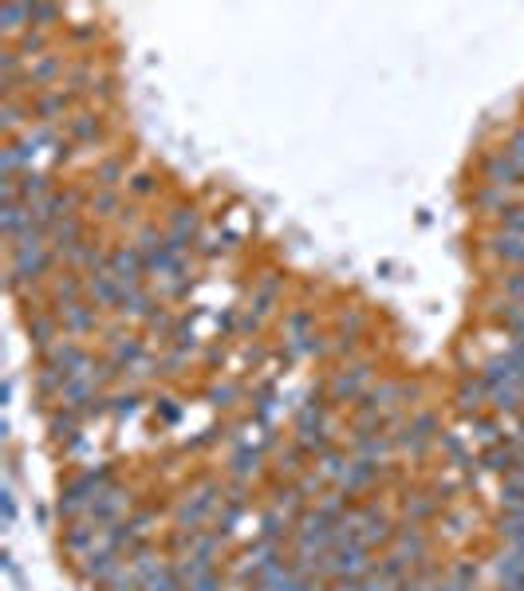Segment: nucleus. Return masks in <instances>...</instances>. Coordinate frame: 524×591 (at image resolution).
<instances>
[{"mask_svg":"<svg viewBox=\"0 0 524 591\" xmlns=\"http://www.w3.org/2000/svg\"><path fill=\"white\" fill-rule=\"evenodd\" d=\"M481 186H493V190H513V186H521L524 170L513 162V154L509 150H493V154H485V162H481Z\"/></svg>","mask_w":524,"mask_h":591,"instance_id":"1","label":"nucleus"},{"mask_svg":"<svg viewBox=\"0 0 524 591\" xmlns=\"http://www.w3.org/2000/svg\"><path fill=\"white\" fill-rule=\"evenodd\" d=\"M95 320H99V316H95V308H87L83 300H79V304H67V308H60V324H64L71 335L91 331L95 328Z\"/></svg>","mask_w":524,"mask_h":591,"instance_id":"2","label":"nucleus"},{"mask_svg":"<svg viewBox=\"0 0 524 591\" xmlns=\"http://www.w3.org/2000/svg\"><path fill=\"white\" fill-rule=\"evenodd\" d=\"M394 544H398L394 556H402L406 564H418V560L426 556V536H422L418 528H402V532L394 536Z\"/></svg>","mask_w":524,"mask_h":591,"instance_id":"3","label":"nucleus"},{"mask_svg":"<svg viewBox=\"0 0 524 591\" xmlns=\"http://www.w3.org/2000/svg\"><path fill=\"white\" fill-rule=\"evenodd\" d=\"M493 257H501V261H509V264H524V237H517V233H497L493 237Z\"/></svg>","mask_w":524,"mask_h":591,"instance_id":"4","label":"nucleus"},{"mask_svg":"<svg viewBox=\"0 0 524 591\" xmlns=\"http://www.w3.org/2000/svg\"><path fill=\"white\" fill-rule=\"evenodd\" d=\"M485 402H489V391H485L481 375H477V379H465V383H461V410H465V414H477V410H481Z\"/></svg>","mask_w":524,"mask_h":591,"instance_id":"5","label":"nucleus"},{"mask_svg":"<svg viewBox=\"0 0 524 591\" xmlns=\"http://www.w3.org/2000/svg\"><path fill=\"white\" fill-rule=\"evenodd\" d=\"M20 20L32 24V4H4V8H0V28H4V36H16V32L24 28Z\"/></svg>","mask_w":524,"mask_h":591,"instance_id":"6","label":"nucleus"},{"mask_svg":"<svg viewBox=\"0 0 524 591\" xmlns=\"http://www.w3.org/2000/svg\"><path fill=\"white\" fill-rule=\"evenodd\" d=\"M367 375H371L367 367H355L351 375H339V379H335V387H331V394H335V398H355L359 387L367 383Z\"/></svg>","mask_w":524,"mask_h":591,"instance_id":"7","label":"nucleus"},{"mask_svg":"<svg viewBox=\"0 0 524 591\" xmlns=\"http://www.w3.org/2000/svg\"><path fill=\"white\" fill-rule=\"evenodd\" d=\"M67 131H71V138H79V142H83V138H95V134H99V119H95V115H75V119L67 123Z\"/></svg>","mask_w":524,"mask_h":591,"instance_id":"8","label":"nucleus"},{"mask_svg":"<svg viewBox=\"0 0 524 591\" xmlns=\"http://www.w3.org/2000/svg\"><path fill=\"white\" fill-rule=\"evenodd\" d=\"M501 229H505V233H517V237H524V205H509V209L501 213Z\"/></svg>","mask_w":524,"mask_h":591,"instance_id":"9","label":"nucleus"},{"mask_svg":"<svg viewBox=\"0 0 524 591\" xmlns=\"http://www.w3.org/2000/svg\"><path fill=\"white\" fill-rule=\"evenodd\" d=\"M505 300H509V304H524V272L505 276Z\"/></svg>","mask_w":524,"mask_h":591,"instance_id":"10","label":"nucleus"},{"mask_svg":"<svg viewBox=\"0 0 524 591\" xmlns=\"http://www.w3.org/2000/svg\"><path fill=\"white\" fill-rule=\"evenodd\" d=\"M91 209H95L99 217H115L111 209H119V194H99V197H91Z\"/></svg>","mask_w":524,"mask_h":591,"instance_id":"11","label":"nucleus"},{"mask_svg":"<svg viewBox=\"0 0 524 591\" xmlns=\"http://www.w3.org/2000/svg\"><path fill=\"white\" fill-rule=\"evenodd\" d=\"M123 170H127V166H123V162H103V166H99V174H95V178H99V182H103V186H115V178H123Z\"/></svg>","mask_w":524,"mask_h":591,"instance_id":"12","label":"nucleus"},{"mask_svg":"<svg viewBox=\"0 0 524 591\" xmlns=\"http://www.w3.org/2000/svg\"><path fill=\"white\" fill-rule=\"evenodd\" d=\"M131 359H138V343L134 339H119L115 343V363H131Z\"/></svg>","mask_w":524,"mask_h":591,"instance_id":"13","label":"nucleus"},{"mask_svg":"<svg viewBox=\"0 0 524 591\" xmlns=\"http://www.w3.org/2000/svg\"><path fill=\"white\" fill-rule=\"evenodd\" d=\"M505 150H509V154H513V162H517V166H521V170H524V131H517V134H513V138H509V146H505Z\"/></svg>","mask_w":524,"mask_h":591,"instance_id":"14","label":"nucleus"},{"mask_svg":"<svg viewBox=\"0 0 524 591\" xmlns=\"http://www.w3.org/2000/svg\"><path fill=\"white\" fill-rule=\"evenodd\" d=\"M217 588H221V580H217L213 572H205V576L190 580V591H217Z\"/></svg>","mask_w":524,"mask_h":591,"instance_id":"15","label":"nucleus"},{"mask_svg":"<svg viewBox=\"0 0 524 591\" xmlns=\"http://www.w3.org/2000/svg\"><path fill=\"white\" fill-rule=\"evenodd\" d=\"M134 190H138V194H150V190H154V186H150V178H146V174H142V178H134Z\"/></svg>","mask_w":524,"mask_h":591,"instance_id":"16","label":"nucleus"}]
</instances>
